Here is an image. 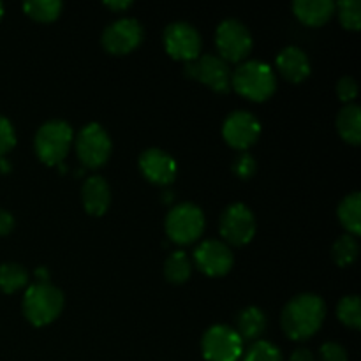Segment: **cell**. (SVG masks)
<instances>
[{"label":"cell","instance_id":"cell-33","mask_svg":"<svg viewBox=\"0 0 361 361\" xmlns=\"http://www.w3.org/2000/svg\"><path fill=\"white\" fill-rule=\"evenodd\" d=\"M14 228V219L13 215L7 210H0V236L9 235Z\"/></svg>","mask_w":361,"mask_h":361},{"label":"cell","instance_id":"cell-10","mask_svg":"<svg viewBox=\"0 0 361 361\" xmlns=\"http://www.w3.org/2000/svg\"><path fill=\"white\" fill-rule=\"evenodd\" d=\"M187 76L201 81L203 85L210 87L215 92H228L231 88V69L228 62L221 56L215 55H200L192 62H187L185 66Z\"/></svg>","mask_w":361,"mask_h":361},{"label":"cell","instance_id":"cell-7","mask_svg":"<svg viewBox=\"0 0 361 361\" xmlns=\"http://www.w3.org/2000/svg\"><path fill=\"white\" fill-rule=\"evenodd\" d=\"M201 349L208 361H236L242 356L243 341L238 337L235 328L215 324L203 335Z\"/></svg>","mask_w":361,"mask_h":361},{"label":"cell","instance_id":"cell-14","mask_svg":"<svg viewBox=\"0 0 361 361\" xmlns=\"http://www.w3.org/2000/svg\"><path fill=\"white\" fill-rule=\"evenodd\" d=\"M196 267L210 277L226 275L233 267V252L224 242L204 240L194 252Z\"/></svg>","mask_w":361,"mask_h":361},{"label":"cell","instance_id":"cell-11","mask_svg":"<svg viewBox=\"0 0 361 361\" xmlns=\"http://www.w3.org/2000/svg\"><path fill=\"white\" fill-rule=\"evenodd\" d=\"M164 46L169 56L192 62L201 55V35L185 21H175L164 30Z\"/></svg>","mask_w":361,"mask_h":361},{"label":"cell","instance_id":"cell-25","mask_svg":"<svg viewBox=\"0 0 361 361\" xmlns=\"http://www.w3.org/2000/svg\"><path fill=\"white\" fill-rule=\"evenodd\" d=\"M25 13L37 21H53L59 18L62 11V2L60 0H30L23 4Z\"/></svg>","mask_w":361,"mask_h":361},{"label":"cell","instance_id":"cell-21","mask_svg":"<svg viewBox=\"0 0 361 361\" xmlns=\"http://www.w3.org/2000/svg\"><path fill=\"white\" fill-rule=\"evenodd\" d=\"M338 219L342 226L351 233L353 236L361 233V194L353 192L348 194L338 204Z\"/></svg>","mask_w":361,"mask_h":361},{"label":"cell","instance_id":"cell-28","mask_svg":"<svg viewBox=\"0 0 361 361\" xmlns=\"http://www.w3.org/2000/svg\"><path fill=\"white\" fill-rule=\"evenodd\" d=\"M243 361H282V355L270 342L257 341L245 353V360Z\"/></svg>","mask_w":361,"mask_h":361},{"label":"cell","instance_id":"cell-31","mask_svg":"<svg viewBox=\"0 0 361 361\" xmlns=\"http://www.w3.org/2000/svg\"><path fill=\"white\" fill-rule=\"evenodd\" d=\"M233 171L240 176V178H250L256 173V161L252 155L242 154L236 157L235 164H233Z\"/></svg>","mask_w":361,"mask_h":361},{"label":"cell","instance_id":"cell-20","mask_svg":"<svg viewBox=\"0 0 361 361\" xmlns=\"http://www.w3.org/2000/svg\"><path fill=\"white\" fill-rule=\"evenodd\" d=\"M337 129L348 143L360 145L361 141V109L358 104H348L337 116Z\"/></svg>","mask_w":361,"mask_h":361},{"label":"cell","instance_id":"cell-9","mask_svg":"<svg viewBox=\"0 0 361 361\" xmlns=\"http://www.w3.org/2000/svg\"><path fill=\"white\" fill-rule=\"evenodd\" d=\"M76 152L80 161L87 168H99L111 154V140L104 127L99 123H88L76 137Z\"/></svg>","mask_w":361,"mask_h":361},{"label":"cell","instance_id":"cell-4","mask_svg":"<svg viewBox=\"0 0 361 361\" xmlns=\"http://www.w3.org/2000/svg\"><path fill=\"white\" fill-rule=\"evenodd\" d=\"M73 127L63 120H49L39 127L34 147L39 159L48 166H60L73 143Z\"/></svg>","mask_w":361,"mask_h":361},{"label":"cell","instance_id":"cell-22","mask_svg":"<svg viewBox=\"0 0 361 361\" xmlns=\"http://www.w3.org/2000/svg\"><path fill=\"white\" fill-rule=\"evenodd\" d=\"M28 274L21 264L18 263H4L0 264V289L7 295L20 291L23 286H27Z\"/></svg>","mask_w":361,"mask_h":361},{"label":"cell","instance_id":"cell-2","mask_svg":"<svg viewBox=\"0 0 361 361\" xmlns=\"http://www.w3.org/2000/svg\"><path fill=\"white\" fill-rule=\"evenodd\" d=\"M231 87L250 101H267L277 88L275 74L268 63L259 60H249L238 66L231 74Z\"/></svg>","mask_w":361,"mask_h":361},{"label":"cell","instance_id":"cell-24","mask_svg":"<svg viewBox=\"0 0 361 361\" xmlns=\"http://www.w3.org/2000/svg\"><path fill=\"white\" fill-rule=\"evenodd\" d=\"M358 240L353 235L341 236V238L334 243V247H331V257H334V261L338 267H349L351 263H355L356 257H358Z\"/></svg>","mask_w":361,"mask_h":361},{"label":"cell","instance_id":"cell-29","mask_svg":"<svg viewBox=\"0 0 361 361\" xmlns=\"http://www.w3.org/2000/svg\"><path fill=\"white\" fill-rule=\"evenodd\" d=\"M14 145H16V133H14L13 123L6 116L0 115V157L13 150Z\"/></svg>","mask_w":361,"mask_h":361},{"label":"cell","instance_id":"cell-13","mask_svg":"<svg viewBox=\"0 0 361 361\" xmlns=\"http://www.w3.org/2000/svg\"><path fill=\"white\" fill-rule=\"evenodd\" d=\"M261 133V123L252 113L249 111H233L222 126V136L228 141L229 147L245 150L250 145L256 143Z\"/></svg>","mask_w":361,"mask_h":361},{"label":"cell","instance_id":"cell-35","mask_svg":"<svg viewBox=\"0 0 361 361\" xmlns=\"http://www.w3.org/2000/svg\"><path fill=\"white\" fill-rule=\"evenodd\" d=\"M104 6L106 7H109V9H127V7L130 6V0H122V2H120V0H106L104 2Z\"/></svg>","mask_w":361,"mask_h":361},{"label":"cell","instance_id":"cell-6","mask_svg":"<svg viewBox=\"0 0 361 361\" xmlns=\"http://www.w3.org/2000/svg\"><path fill=\"white\" fill-rule=\"evenodd\" d=\"M215 44H217L222 60H226V62H240L252 49V35H250L249 28L242 21L228 18L217 27Z\"/></svg>","mask_w":361,"mask_h":361},{"label":"cell","instance_id":"cell-16","mask_svg":"<svg viewBox=\"0 0 361 361\" xmlns=\"http://www.w3.org/2000/svg\"><path fill=\"white\" fill-rule=\"evenodd\" d=\"M277 69L291 83H300L310 74V60L298 46H288L277 55Z\"/></svg>","mask_w":361,"mask_h":361},{"label":"cell","instance_id":"cell-5","mask_svg":"<svg viewBox=\"0 0 361 361\" xmlns=\"http://www.w3.org/2000/svg\"><path fill=\"white\" fill-rule=\"evenodd\" d=\"M204 215L192 203H180L166 217V233L175 243H192L203 235Z\"/></svg>","mask_w":361,"mask_h":361},{"label":"cell","instance_id":"cell-15","mask_svg":"<svg viewBox=\"0 0 361 361\" xmlns=\"http://www.w3.org/2000/svg\"><path fill=\"white\" fill-rule=\"evenodd\" d=\"M140 168L143 175L157 185H168L176 176V162L161 148H148L141 154Z\"/></svg>","mask_w":361,"mask_h":361},{"label":"cell","instance_id":"cell-27","mask_svg":"<svg viewBox=\"0 0 361 361\" xmlns=\"http://www.w3.org/2000/svg\"><path fill=\"white\" fill-rule=\"evenodd\" d=\"M338 18L341 23L349 30H360L361 27V2L360 0H342L338 2Z\"/></svg>","mask_w":361,"mask_h":361},{"label":"cell","instance_id":"cell-23","mask_svg":"<svg viewBox=\"0 0 361 361\" xmlns=\"http://www.w3.org/2000/svg\"><path fill=\"white\" fill-rule=\"evenodd\" d=\"M192 264L187 257L185 252H173L169 254L164 263V275L171 284H183L190 277Z\"/></svg>","mask_w":361,"mask_h":361},{"label":"cell","instance_id":"cell-12","mask_svg":"<svg viewBox=\"0 0 361 361\" xmlns=\"http://www.w3.org/2000/svg\"><path fill=\"white\" fill-rule=\"evenodd\" d=\"M143 27L134 18H122L113 21L102 32V46L113 55H126L143 41Z\"/></svg>","mask_w":361,"mask_h":361},{"label":"cell","instance_id":"cell-34","mask_svg":"<svg viewBox=\"0 0 361 361\" xmlns=\"http://www.w3.org/2000/svg\"><path fill=\"white\" fill-rule=\"evenodd\" d=\"M289 361H316V358H314V355L309 351V349L300 348V349H296L295 353H293Z\"/></svg>","mask_w":361,"mask_h":361},{"label":"cell","instance_id":"cell-8","mask_svg":"<svg viewBox=\"0 0 361 361\" xmlns=\"http://www.w3.org/2000/svg\"><path fill=\"white\" fill-rule=\"evenodd\" d=\"M219 228L226 242L233 245H245L256 235V219L247 204L233 203L222 212Z\"/></svg>","mask_w":361,"mask_h":361},{"label":"cell","instance_id":"cell-3","mask_svg":"<svg viewBox=\"0 0 361 361\" xmlns=\"http://www.w3.org/2000/svg\"><path fill=\"white\" fill-rule=\"evenodd\" d=\"M63 309V295L48 282L30 286L23 296V314L34 326H46L60 316Z\"/></svg>","mask_w":361,"mask_h":361},{"label":"cell","instance_id":"cell-26","mask_svg":"<svg viewBox=\"0 0 361 361\" xmlns=\"http://www.w3.org/2000/svg\"><path fill=\"white\" fill-rule=\"evenodd\" d=\"M337 316L345 326L360 330L361 326V302L358 295H349L338 302Z\"/></svg>","mask_w":361,"mask_h":361},{"label":"cell","instance_id":"cell-18","mask_svg":"<svg viewBox=\"0 0 361 361\" xmlns=\"http://www.w3.org/2000/svg\"><path fill=\"white\" fill-rule=\"evenodd\" d=\"M293 11L302 23L319 27L334 16L335 4L331 0H296Z\"/></svg>","mask_w":361,"mask_h":361},{"label":"cell","instance_id":"cell-1","mask_svg":"<svg viewBox=\"0 0 361 361\" xmlns=\"http://www.w3.org/2000/svg\"><path fill=\"white\" fill-rule=\"evenodd\" d=\"M326 317V305L323 298L312 293L298 295L284 307L281 323L286 335L293 341H305L312 337Z\"/></svg>","mask_w":361,"mask_h":361},{"label":"cell","instance_id":"cell-19","mask_svg":"<svg viewBox=\"0 0 361 361\" xmlns=\"http://www.w3.org/2000/svg\"><path fill=\"white\" fill-rule=\"evenodd\" d=\"M267 330V316L257 307H247L236 316V334L242 341H256Z\"/></svg>","mask_w":361,"mask_h":361},{"label":"cell","instance_id":"cell-17","mask_svg":"<svg viewBox=\"0 0 361 361\" xmlns=\"http://www.w3.org/2000/svg\"><path fill=\"white\" fill-rule=\"evenodd\" d=\"M85 210L90 215H102L111 203V190L102 176H90L81 189Z\"/></svg>","mask_w":361,"mask_h":361},{"label":"cell","instance_id":"cell-32","mask_svg":"<svg viewBox=\"0 0 361 361\" xmlns=\"http://www.w3.org/2000/svg\"><path fill=\"white\" fill-rule=\"evenodd\" d=\"M337 95L344 102H351L353 99L358 95V85H356L355 78L351 76L341 78V81L337 83Z\"/></svg>","mask_w":361,"mask_h":361},{"label":"cell","instance_id":"cell-30","mask_svg":"<svg viewBox=\"0 0 361 361\" xmlns=\"http://www.w3.org/2000/svg\"><path fill=\"white\" fill-rule=\"evenodd\" d=\"M321 361H348V351L337 342H326L319 349Z\"/></svg>","mask_w":361,"mask_h":361},{"label":"cell","instance_id":"cell-36","mask_svg":"<svg viewBox=\"0 0 361 361\" xmlns=\"http://www.w3.org/2000/svg\"><path fill=\"white\" fill-rule=\"evenodd\" d=\"M2 16H4V6L0 4V20H2Z\"/></svg>","mask_w":361,"mask_h":361}]
</instances>
